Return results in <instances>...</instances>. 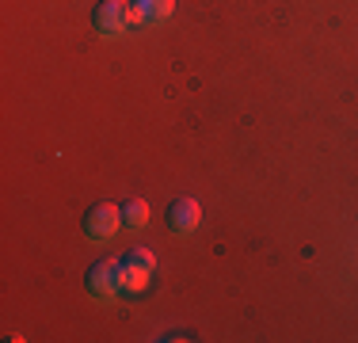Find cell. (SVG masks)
Masks as SVG:
<instances>
[{
    "instance_id": "obj_1",
    "label": "cell",
    "mask_w": 358,
    "mask_h": 343,
    "mask_svg": "<svg viewBox=\"0 0 358 343\" xmlns=\"http://www.w3.org/2000/svg\"><path fill=\"white\" fill-rule=\"evenodd\" d=\"M92 23H96V31L103 38H115V34H126L130 23H138V20H134V8L126 0H99L96 12H92Z\"/></svg>"
},
{
    "instance_id": "obj_2",
    "label": "cell",
    "mask_w": 358,
    "mask_h": 343,
    "mask_svg": "<svg viewBox=\"0 0 358 343\" xmlns=\"http://www.w3.org/2000/svg\"><path fill=\"white\" fill-rule=\"evenodd\" d=\"M88 294L99 298V302H115V298L122 294V263L99 260L96 267L88 271Z\"/></svg>"
},
{
    "instance_id": "obj_3",
    "label": "cell",
    "mask_w": 358,
    "mask_h": 343,
    "mask_svg": "<svg viewBox=\"0 0 358 343\" xmlns=\"http://www.w3.org/2000/svg\"><path fill=\"white\" fill-rule=\"evenodd\" d=\"M122 225H126L122 206H115V202H99V206H92V210L84 214V233H88L92 240H110Z\"/></svg>"
},
{
    "instance_id": "obj_4",
    "label": "cell",
    "mask_w": 358,
    "mask_h": 343,
    "mask_svg": "<svg viewBox=\"0 0 358 343\" xmlns=\"http://www.w3.org/2000/svg\"><path fill=\"white\" fill-rule=\"evenodd\" d=\"M152 267H157L152 252H145V248H134L130 260L122 263V290H126V294H141V290L149 286Z\"/></svg>"
},
{
    "instance_id": "obj_5",
    "label": "cell",
    "mask_w": 358,
    "mask_h": 343,
    "mask_svg": "<svg viewBox=\"0 0 358 343\" xmlns=\"http://www.w3.org/2000/svg\"><path fill=\"white\" fill-rule=\"evenodd\" d=\"M199 221H202V206L194 199H176L168 206V225H172V233H191Z\"/></svg>"
},
{
    "instance_id": "obj_6",
    "label": "cell",
    "mask_w": 358,
    "mask_h": 343,
    "mask_svg": "<svg viewBox=\"0 0 358 343\" xmlns=\"http://www.w3.org/2000/svg\"><path fill=\"white\" fill-rule=\"evenodd\" d=\"M130 8L138 23H164L176 12V0H134Z\"/></svg>"
},
{
    "instance_id": "obj_7",
    "label": "cell",
    "mask_w": 358,
    "mask_h": 343,
    "mask_svg": "<svg viewBox=\"0 0 358 343\" xmlns=\"http://www.w3.org/2000/svg\"><path fill=\"white\" fill-rule=\"evenodd\" d=\"M122 221L130 229H141V225H149V202L145 199H130L122 206Z\"/></svg>"
}]
</instances>
